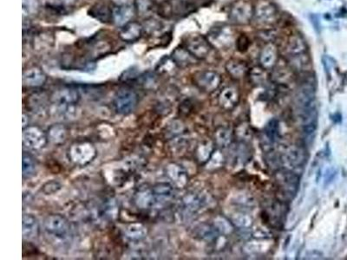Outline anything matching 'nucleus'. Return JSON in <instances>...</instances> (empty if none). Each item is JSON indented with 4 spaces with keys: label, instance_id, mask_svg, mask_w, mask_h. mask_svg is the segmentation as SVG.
<instances>
[{
    "label": "nucleus",
    "instance_id": "36",
    "mask_svg": "<svg viewBox=\"0 0 347 260\" xmlns=\"http://www.w3.org/2000/svg\"><path fill=\"white\" fill-rule=\"evenodd\" d=\"M216 228L218 231H221V232H224V233H229L231 232L230 224L229 222H227L224 219H220L216 222Z\"/></svg>",
    "mask_w": 347,
    "mask_h": 260
},
{
    "label": "nucleus",
    "instance_id": "3",
    "mask_svg": "<svg viewBox=\"0 0 347 260\" xmlns=\"http://www.w3.org/2000/svg\"><path fill=\"white\" fill-rule=\"evenodd\" d=\"M48 136L37 127H27L23 130V144L27 149L38 151L48 143Z\"/></svg>",
    "mask_w": 347,
    "mask_h": 260
},
{
    "label": "nucleus",
    "instance_id": "18",
    "mask_svg": "<svg viewBox=\"0 0 347 260\" xmlns=\"http://www.w3.org/2000/svg\"><path fill=\"white\" fill-rule=\"evenodd\" d=\"M134 14L135 9L134 7H131V5L117 7L112 10V19L117 25L123 26L130 22V19H132Z\"/></svg>",
    "mask_w": 347,
    "mask_h": 260
},
{
    "label": "nucleus",
    "instance_id": "19",
    "mask_svg": "<svg viewBox=\"0 0 347 260\" xmlns=\"http://www.w3.org/2000/svg\"><path fill=\"white\" fill-rule=\"evenodd\" d=\"M239 101V92L234 87H227L223 89L219 96V102L222 107L230 110Z\"/></svg>",
    "mask_w": 347,
    "mask_h": 260
},
{
    "label": "nucleus",
    "instance_id": "2",
    "mask_svg": "<svg viewBox=\"0 0 347 260\" xmlns=\"http://www.w3.org/2000/svg\"><path fill=\"white\" fill-rule=\"evenodd\" d=\"M113 108L119 115L132 113L138 103V95L132 89H120L113 98Z\"/></svg>",
    "mask_w": 347,
    "mask_h": 260
},
{
    "label": "nucleus",
    "instance_id": "40",
    "mask_svg": "<svg viewBox=\"0 0 347 260\" xmlns=\"http://www.w3.org/2000/svg\"><path fill=\"white\" fill-rule=\"evenodd\" d=\"M61 1L65 5H71V4L75 3L77 0H61Z\"/></svg>",
    "mask_w": 347,
    "mask_h": 260
},
{
    "label": "nucleus",
    "instance_id": "24",
    "mask_svg": "<svg viewBox=\"0 0 347 260\" xmlns=\"http://www.w3.org/2000/svg\"><path fill=\"white\" fill-rule=\"evenodd\" d=\"M48 139L54 144L64 142L67 137V130L61 124L52 126L48 130Z\"/></svg>",
    "mask_w": 347,
    "mask_h": 260
},
{
    "label": "nucleus",
    "instance_id": "6",
    "mask_svg": "<svg viewBox=\"0 0 347 260\" xmlns=\"http://www.w3.org/2000/svg\"><path fill=\"white\" fill-rule=\"evenodd\" d=\"M53 98L54 102L60 109L68 110L70 108H73L74 105L78 102L80 95L77 89L71 87H64L58 89L54 93Z\"/></svg>",
    "mask_w": 347,
    "mask_h": 260
},
{
    "label": "nucleus",
    "instance_id": "22",
    "mask_svg": "<svg viewBox=\"0 0 347 260\" xmlns=\"http://www.w3.org/2000/svg\"><path fill=\"white\" fill-rule=\"evenodd\" d=\"M173 59L175 62V64L180 65L181 67H186L188 65H194L197 60L196 58L192 55L190 52L185 48L175 49L173 53Z\"/></svg>",
    "mask_w": 347,
    "mask_h": 260
},
{
    "label": "nucleus",
    "instance_id": "15",
    "mask_svg": "<svg viewBox=\"0 0 347 260\" xmlns=\"http://www.w3.org/2000/svg\"><path fill=\"white\" fill-rule=\"evenodd\" d=\"M46 81V75L37 67L28 69L23 74V83L27 87H39Z\"/></svg>",
    "mask_w": 347,
    "mask_h": 260
},
{
    "label": "nucleus",
    "instance_id": "14",
    "mask_svg": "<svg viewBox=\"0 0 347 260\" xmlns=\"http://www.w3.org/2000/svg\"><path fill=\"white\" fill-rule=\"evenodd\" d=\"M297 103L300 109L314 107L315 100V89L313 84L305 83L301 87L297 96Z\"/></svg>",
    "mask_w": 347,
    "mask_h": 260
},
{
    "label": "nucleus",
    "instance_id": "1",
    "mask_svg": "<svg viewBox=\"0 0 347 260\" xmlns=\"http://www.w3.org/2000/svg\"><path fill=\"white\" fill-rule=\"evenodd\" d=\"M43 230L53 242L67 243L72 237L71 224L63 215H52L43 221Z\"/></svg>",
    "mask_w": 347,
    "mask_h": 260
},
{
    "label": "nucleus",
    "instance_id": "35",
    "mask_svg": "<svg viewBox=\"0 0 347 260\" xmlns=\"http://www.w3.org/2000/svg\"><path fill=\"white\" fill-rule=\"evenodd\" d=\"M250 43H249V39L246 36H240L238 39H237V49H239L240 51H246V49H249Z\"/></svg>",
    "mask_w": 347,
    "mask_h": 260
},
{
    "label": "nucleus",
    "instance_id": "38",
    "mask_svg": "<svg viewBox=\"0 0 347 260\" xmlns=\"http://www.w3.org/2000/svg\"><path fill=\"white\" fill-rule=\"evenodd\" d=\"M113 3L116 4L117 7H122V6H129L131 5L133 0H111Z\"/></svg>",
    "mask_w": 347,
    "mask_h": 260
},
{
    "label": "nucleus",
    "instance_id": "39",
    "mask_svg": "<svg viewBox=\"0 0 347 260\" xmlns=\"http://www.w3.org/2000/svg\"><path fill=\"white\" fill-rule=\"evenodd\" d=\"M138 7H140L141 11H146L150 7V1L148 0H138Z\"/></svg>",
    "mask_w": 347,
    "mask_h": 260
},
{
    "label": "nucleus",
    "instance_id": "20",
    "mask_svg": "<svg viewBox=\"0 0 347 260\" xmlns=\"http://www.w3.org/2000/svg\"><path fill=\"white\" fill-rule=\"evenodd\" d=\"M135 204L141 209H151L155 208L153 194L151 187L139 191L135 195Z\"/></svg>",
    "mask_w": 347,
    "mask_h": 260
},
{
    "label": "nucleus",
    "instance_id": "17",
    "mask_svg": "<svg viewBox=\"0 0 347 260\" xmlns=\"http://www.w3.org/2000/svg\"><path fill=\"white\" fill-rule=\"evenodd\" d=\"M142 27L139 23L129 22L121 28L119 36L125 42H134L141 37Z\"/></svg>",
    "mask_w": 347,
    "mask_h": 260
},
{
    "label": "nucleus",
    "instance_id": "33",
    "mask_svg": "<svg viewBox=\"0 0 347 260\" xmlns=\"http://www.w3.org/2000/svg\"><path fill=\"white\" fill-rule=\"evenodd\" d=\"M216 141L221 146H226L230 141V133L225 128H221L216 131Z\"/></svg>",
    "mask_w": 347,
    "mask_h": 260
},
{
    "label": "nucleus",
    "instance_id": "8",
    "mask_svg": "<svg viewBox=\"0 0 347 260\" xmlns=\"http://www.w3.org/2000/svg\"><path fill=\"white\" fill-rule=\"evenodd\" d=\"M152 194H153L155 207L165 205L168 202L170 201L174 197L175 189L169 183L162 182L154 185L151 187Z\"/></svg>",
    "mask_w": 347,
    "mask_h": 260
},
{
    "label": "nucleus",
    "instance_id": "32",
    "mask_svg": "<svg viewBox=\"0 0 347 260\" xmlns=\"http://www.w3.org/2000/svg\"><path fill=\"white\" fill-rule=\"evenodd\" d=\"M232 221H233V223L236 225L237 227H242V228H246V227H249L252 225L251 219L244 214H236V215H233Z\"/></svg>",
    "mask_w": 347,
    "mask_h": 260
},
{
    "label": "nucleus",
    "instance_id": "30",
    "mask_svg": "<svg viewBox=\"0 0 347 260\" xmlns=\"http://www.w3.org/2000/svg\"><path fill=\"white\" fill-rule=\"evenodd\" d=\"M169 176L173 181L178 185H184L186 183V175L182 169H180L178 166L173 165L169 169Z\"/></svg>",
    "mask_w": 347,
    "mask_h": 260
},
{
    "label": "nucleus",
    "instance_id": "16",
    "mask_svg": "<svg viewBox=\"0 0 347 260\" xmlns=\"http://www.w3.org/2000/svg\"><path fill=\"white\" fill-rule=\"evenodd\" d=\"M284 162L292 168H298L304 164L306 162V151L298 147H290L284 154Z\"/></svg>",
    "mask_w": 347,
    "mask_h": 260
},
{
    "label": "nucleus",
    "instance_id": "27",
    "mask_svg": "<svg viewBox=\"0 0 347 260\" xmlns=\"http://www.w3.org/2000/svg\"><path fill=\"white\" fill-rule=\"evenodd\" d=\"M90 15L100 21L107 22L112 19V11L109 9V7L105 4H96L95 7L91 8Z\"/></svg>",
    "mask_w": 347,
    "mask_h": 260
},
{
    "label": "nucleus",
    "instance_id": "23",
    "mask_svg": "<svg viewBox=\"0 0 347 260\" xmlns=\"http://www.w3.org/2000/svg\"><path fill=\"white\" fill-rule=\"evenodd\" d=\"M307 44L304 40L299 36H292L288 40L286 44V51L290 56L297 55L304 53L307 50Z\"/></svg>",
    "mask_w": 347,
    "mask_h": 260
},
{
    "label": "nucleus",
    "instance_id": "11",
    "mask_svg": "<svg viewBox=\"0 0 347 260\" xmlns=\"http://www.w3.org/2000/svg\"><path fill=\"white\" fill-rule=\"evenodd\" d=\"M71 156L74 163L84 164L89 163L95 156V149L89 144L75 145L71 147Z\"/></svg>",
    "mask_w": 347,
    "mask_h": 260
},
{
    "label": "nucleus",
    "instance_id": "4",
    "mask_svg": "<svg viewBox=\"0 0 347 260\" xmlns=\"http://www.w3.org/2000/svg\"><path fill=\"white\" fill-rule=\"evenodd\" d=\"M255 15L252 4L246 0L237 1L230 11L231 21L237 25H246Z\"/></svg>",
    "mask_w": 347,
    "mask_h": 260
},
{
    "label": "nucleus",
    "instance_id": "25",
    "mask_svg": "<svg viewBox=\"0 0 347 260\" xmlns=\"http://www.w3.org/2000/svg\"><path fill=\"white\" fill-rule=\"evenodd\" d=\"M226 69L228 73L234 78H241L246 74V65L244 62L238 60H230L227 62Z\"/></svg>",
    "mask_w": 347,
    "mask_h": 260
},
{
    "label": "nucleus",
    "instance_id": "34",
    "mask_svg": "<svg viewBox=\"0 0 347 260\" xmlns=\"http://www.w3.org/2000/svg\"><path fill=\"white\" fill-rule=\"evenodd\" d=\"M23 9L27 13H33L37 9V0H23Z\"/></svg>",
    "mask_w": 347,
    "mask_h": 260
},
{
    "label": "nucleus",
    "instance_id": "12",
    "mask_svg": "<svg viewBox=\"0 0 347 260\" xmlns=\"http://www.w3.org/2000/svg\"><path fill=\"white\" fill-rule=\"evenodd\" d=\"M279 59V50L274 43H267L260 55V63L265 69H271L276 65Z\"/></svg>",
    "mask_w": 347,
    "mask_h": 260
},
{
    "label": "nucleus",
    "instance_id": "21",
    "mask_svg": "<svg viewBox=\"0 0 347 260\" xmlns=\"http://www.w3.org/2000/svg\"><path fill=\"white\" fill-rule=\"evenodd\" d=\"M37 170V162L31 153L24 152L22 157V173L24 179L32 177Z\"/></svg>",
    "mask_w": 347,
    "mask_h": 260
},
{
    "label": "nucleus",
    "instance_id": "37",
    "mask_svg": "<svg viewBox=\"0 0 347 260\" xmlns=\"http://www.w3.org/2000/svg\"><path fill=\"white\" fill-rule=\"evenodd\" d=\"M337 175V170L331 168V169H327L325 174V183H331L333 180H334L335 176Z\"/></svg>",
    "mask_w": 347,
    "mask_h": 260
},
{
    "label": "nucleus",
    "instance_id": "31",
    "mask_svg": "<svg viewBox=\"0 0 347 260\" xmlns=\"http://www.w3.org/2000/svg\"><path fill=\"white\" fill-rule=\"evenodd\" d=\"M266 135L271 141H275L278 134H279V123L276 120H272L265 128Z\"/></svg>",
    "mask_w": 347,
    "mask_h": 260
},
{
    "label": "nucleus",
    "instance_id": "10",
    "mask_svg": "<svg viewBox=\"0 0 347 260\" xmlns=\"http://www.w3.org/2000/svg\"><path fill=\"white\" fill-rule=\"evenodd\" d=\"M255 19L265 25H270L277 18V9L273 4L262 1L255 9Z\"/></svg>",
    "mask_w": 347,
    "mask_h": 260
},
{
    "label": "nucleus",
    "instance_id": "26",
    "mask_svg": "<svg viewBox=\"0 0 347 260\" xmlns=\"http://www.w3.org/2000/svg\"><path fill=\"white\" fill-rule=\"evenodd\" d=\"M218 233V230L215 227H213L210 225L208 224H202L199 227H197L195 230V235L203 239V240H208V241H211L213 239H215Z\"/></svg>",
    "mask_w": 347,
    "mask_h": 260
},
{
    "label": "nucleus",
    "instance_id": "9",
    "mask_svg": "<svg viewBox=\"0 0 347 260\" xmlns=\"http://www.w3.org/2000/svg\"><path fill=\"white\" fill-rule=\"evenodd\" d=\"M277 181L280 182L281 190L286 195L293 196L298 191L300 185V177L292 172H280L277 177Z\"/></svg>",
    "mask_w": 347,
    "mask_h": 260
},
{
    "label": "nucleus",
    "instance_id": "13",
    "mask_svg": "<svg viewBox=\"0 0 347 260\" xmlns=\"http://www.w3.org/2000/svg\"><path fill=\"white\" fill-rule=\"evenodd\" d=\"M22 232L24 239L27 240L36 239L39 232V224L37 218L31 214L23 215L22 222Z\"/></svg>",
    "mask_w": 347,
    "mask_h": 260
},
{
    "label": "nucleus",
    "instance_id": "5",
    "mask_svg": "<svg viewBox=\"0 0 347 260\" xmlns=\"http://www.w3.org/2000/svg\"><path fill=\"white\" fill-rule=\"evenodd\" d=\"M185 49H187L197 59H203L209 55L211 45L206 38L200 35H193L185 42Z\"/></svg>",
    "mask_w": 347,
    "mask_h": 260
},
{
    "label": "nucleus",
    "instance_id": "29",
    "mask_svg": "<svg viewBox=\"0 0 347 260\" xmlns=\"http://www.w3.org/2000/svg\"><path fill=\"white\" fill-rule=\"evenodd\" d=\"M203 205V201L199 196L194 193H188L182 199V205L185 210L189 213H194Z\"/></svg>",
    "mask_w": 347,
    "mask_h": 260
},
{
    "label": "nucleus",
    "instance_id": "28",
    "mask_svg": "<svg viewBox=\"0 0 347 260\" xmlns=\"http://www.w3.org/2000/svg\"><path fill=\"white\" fill-rule=\"evenodd\" d=\"M146 234H147L146 228L139 224H133L127 227V238L132 241H138V240L144 239Z\"/></svg>",
    "mask_w": 347,
    "mask_h": 260
},
{
    "label": "nucleus",
    "instance_id": "7",
    "mask_svg": "<svg viewBox=\"0 0 347 260\" xmlns=\"http://www.w3.org/2000/svg\"><path fill=\"white\" fill-rule=\"evenodd\" d=\"M194 81L199 88L208 92L215 91L221 84V77L214 71H204L197 73Z\"/></svg>",
    "mask_w": 347,
    "mask_h": 260
}]
</instances>
